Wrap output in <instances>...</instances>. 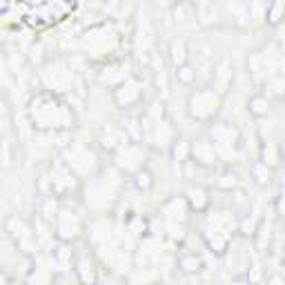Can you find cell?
Listing matches in <instances>:
<instances>
[{
  "mask_svg": "<svg viewBox=\"0 0 285 285\" xmlns=\"http://www.w3.org/2000/svg\"><path fill=\"white\" fill-rule=\"evenodd\" d=\"M172 60H174V65H183V63H187V47H185V42L183 40H174L172 42Z\"/></svg>",
  "mask_w": 285,
  "mask_h": 285,
  "instance_id": "6da1fadb",
  "label": "cell"
},
{
  "mask_svg": "<svg viewBox=\"0 0 285 285\" xmlns=\"http://www.w3.org/2000/svg\"><path fill=\"white\" fill-rule=\"evenodd\" d=\"M178 265L183 272H198V270H201V259H198L196 254H185L183 259L178 261Z\"/></svg>",
  "mask_w": 285,
  "mask_h": 285,
  "instance_id": "7a4b0ae2",
  "label": "cell"
},
{
  "mask_svg": "<svg viewBox=\"0 0 285 285\" xmlns=\"http://www.w3.org/2000/svg\"><path fill=\"white\" fill-rule=\"evenodd\" d=\"M176 76H178L180 83L189 85V83H194V78H196V71L189 67L187 63H183V65H178V67H176Z\"/></svg>",
  "mask_w": 285,
  "mask_h": 285,
  "instance_id": "3957f363",
  "label": "cell"
},
{
  "mask_svg": "<svg viewBox=\"0 0 285 285\" xmlns=\"http://www.w3.org/2000/svg\"><path fill=\"white\" fill-rule=\"evenodd\" d=\"M134 183L139 189H149L151 187V174L147 172V169H141V172H136Z\"/></svg>",
  "mask_w": 285,
  "mask_h": 285,
  "instance_id": "277c9868",
  "label": "cell"
},
{
  "mask_svg": "<svg viewBox=\"0 0 285 285\" xmlns=\"http://www.w3.org/2000/svg\"><path fill=\"white\" fill-rule=\"evenodd\" d=\"M250 109L256 114V116H263V114H268V101H265V98H261V96L252 98Z\"/></svg>",
  "mask_w": 285,
  "mask_h": 285,
  "instance_id": "5b68a950",
  "label": "cell"
}]
</instances>
